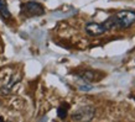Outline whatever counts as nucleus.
Instances as JSON below:
<instances>
[{"label":"nucleus","instance_id":"obj_3","mask_svg":"<svg viewBox=\"0 0 135 122\" xmlns=\"http://www.w3.org/2000/svg\"><path fill=\"white\" fill-rule=\"evenodd\" d=\"M94 114H95L94 107L84 106V107H81L79 110H77L72 115V120H74V121H89L94 117Z\"/></svg>","mask_w":135,"mask_h":122},{"label":"nucleus","instance_id":"obj_8","mask_svg":"<svg viewBox=\"0 0 135 122\" xmlns=\"http://www.w3.org/2000/svg\"><path fill=\"white\" fill-rule=\"evenodd\" d=\"M3 120H4V117H1V116H0V121H3Z\"/></svg>","mask_w":135,"mask_h":122},{"label":"nucleus","instance_id":"obj_7","mask_svg":"<svg viewBox=\"0 0 135 122\" xmlns=\"http://www.w3.org/2000/svg\"><path fill=\"white\" fill-rule=\"evenodd\" d=\"M68 110H70V105L67 102H62L57 109V116L61 120H65L67 117V115H68Z\"/></svg>","mask_w":135,"mask_h":122},{"label":"nucleus","instance_id":"obj_6","mask_svg":"<svg viewBox=\"0 0 135 122\" xmlns=\"http://www.w3.org/2000/svg\"><path fill=\"white\" fill-rule=\"evenodd\" d=\"M95 75H97V73H95V72H92V70H84V72H82V73L79 74V77L87 81L99 80V79L102 78V77H95Z\"/></svg>","mask_w":135,"mask_h":122},{"label":"nucleus","instance_id":"obj_1","mask_svg":"<svg viewBox=\"0 0 135 122\" xmlns=\"http://www.w3.org/2000/svg\"><path fill=\"white\" fill-rule=\"evenodd\" d=\"M135 22V11L131 10H124L115 15H112L107 19L103 25L107 29V31L113 29H129Z\"/></svg>","mask_w":135,"mask_h":122},{"label":"nucleus","instance_id":"obj_4","mask_svg":"<svg viewBox=\"0 0 135 122\" xmlns=\"http://www.w3.org/2000/svg\"><path fill=\"white\" fill-rule=\"evenodd\" d=\"M86 32L92 37H97L107 32V29L104 27V25L99 22H88L86 25Z\"/></svg>","mask_w":135,"mask_h":122},{"label":"nucleus","instance_id":"obj_2","mask_svg":"<svg viewBox=\"0 0 135 122\" xmlns=\"http://www.w3.org/2000/svg\"><path fill=\"white\" fill-rule=\"evenodd\" d=\"M20 14L25 17L42 16V15L45 14V8H44L40 3H36V1H27V3L21 4Z\"/></svg>","mask_w":135,"mask_h":122},{"label":"nucleus","instance_id":"obj_5","mask_svg":"<svg viewBox=\"0 0 135 122\" xmlns=\"http://www.w3.org/2000/svg\"><path fill=\"white\" fill-rule=\"evenodd\" d=\"M0 17L4 21H8L11 19V14L8 8V3L6 0H0Z\"/></svg>","mask_w":135,"mask_h":122},{"label":"nucleus","instance_id":"obj_9","mask_svg":"<svg viewBox=\"0 0 135 122\" xmlns=\"http://www.w3.org/2000/svg\"><path fill=\"white\" fill-rule=\"evenodd\" d=\"M134 99H135V98H134Z\"/></svg>","mask_w":135,"mask_h":122}]
</instances>
